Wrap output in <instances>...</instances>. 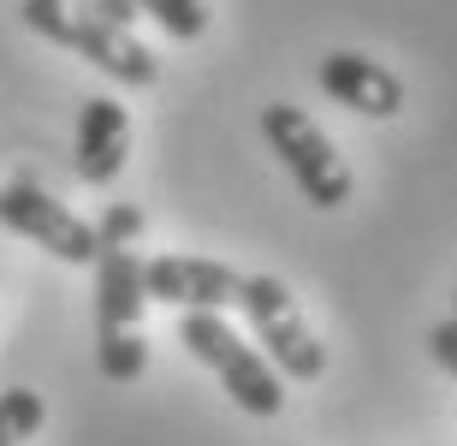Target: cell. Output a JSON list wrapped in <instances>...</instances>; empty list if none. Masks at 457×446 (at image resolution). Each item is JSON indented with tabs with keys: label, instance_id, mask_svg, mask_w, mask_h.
I'll list each match as a JSON object with an SVG mask.
<instances>
[{
	"label": "cell",
	"instance_id": "1",
	"mask_svg": "<svg viewBox=\"0 0 457 446\" xmlns=\"http://www.w3.org/2000/svg\"><path fill=\"white\" fill-rule=\"evenodd\" d=\"M143 262L131 250H102L96 257V369L107 381H137L149 369V340H143Z\"/></svg>",
	"mask_w": 457,
	"mask_h": 446
},
{
	"label": "cell",
	"instance_id": "2",
	"mask_svg": "<svg viewBox=\"0 0 457 446\" xmlns=\"http://www.w3.org/2000/svg\"><path fill=\"white\" fill-rule=\"evenodd\" d=\"M179 345L220 375V387L232 393L237 411H250V417H279L286 411V387H279V375H273V363L262 358L255 345H244V333H237L226 316L190 309L185 322H179Z\"/></svg>",
	"mask_w": 457,
	"mask_h": 446
},
{
	"label": "cell",
	"instance_id": "3",
	"mask_svg": "<svg viewBox=\"0 0 457 446\" xmlns=\"http://www.w3.org/2000/svg\"><path fill=\"white\" fill-rule=\"evenodd\" d=\"M18 13H24V24H30L36 36L84 54L89 66H102L119 84H154V78H161V60H154L131 30H119V24L84 13V6H71V0H18Z\"/></svg>",
	"mask_w": 457,
	"mask_h": 446
},
{
	"label": "cell",
	"instance_id": "4",
	"mask_svg": "<svg viewBox=\"0 0 457 446\" xmlns=\"http://www.w3.org/2000/svg\"><path fill=\"white\" fill-rule=\"evenodd\" d=\"M262 138L273 143V155L286 161V173L297 179V190H303L315 208H345L351 203V167H345L339 143L327 138L303 107L268 102L262 107Z\"/></svg>",
	"mask_w": 457,
	"mask_h": 446
},
{
	"label": "cell",
	"instance_id": "5",
	"mask_svg": "<svg viewBox=\"0 0 457 446\" xmlns=\"http://www.w3.org/2000/svg\"><path fill=\"white\" fill-rule=\"evenodd\" d=\"M237 309L250 316L255 340L268 345L273 358V375H291V381H321L327 369V345L309 333L303 309L291 298V286L279 274H244V292H237Z\"/></svg>",
	"mask_w": 457,
	"mask_h": 446
},
{
	"label": "cell",
	"instance_id": "6",
	"mask_svg": "<svg viewBox=\"0 0 457 446\" xmlns=\"http://www.w3.org/2000/svg\"><path fill=\"white\" fill-rule=\"evenodd\" d=\"M0 226H12L18 239L42 244L48 257L71 262V268H89V262L102 257V244H96V226L78 221L60 197H48V190L36 185V179H6L0 185Z\"/></svg>",
	"mask_w": 457,
	"mask_h": 446
},
{
	"label": "cell",
	"instance_id": "7",
	"mask_svg": "<svg viewBox=\"0 0 457 446\" xmlns=\"http://www.w3.org/2000/svg\"><path fill=\"white\" fill-rule=\"evenodd\" d=\"M244 292V274L226 268L214 257H154L143 262V298L149 304H172V309H208V316H220L226 304H237Z\"/></svg>",
	"mask_w": 457,
	"mask_h": 446
},
{
	"label": "cell",
	"instance_id": "8",
	"mask_svg": "<svg viewBox=\"0 0 457 446\" xmlns=\"http://www.w3.org/2000/svg\"><path fill=\"white\" fill-rule=\"evenodd\" d=\"M315 84L339 107L369 114V120H392V114L404 107V78L392 66H380V60H369V54H351V48L327 54L321 66H315Z\"/></svg>",
	"mask_w": 457,
	"mask_h": 446
},
{
	"label": "cell",
	"instance_id": "9",
	"mask_svg": "<svg viewBox=\"0 0 457 446\" xmlns=\"http://www.w3.org/2000/svg\"><path fill=\"white\" fill-rule=\"evenodd\" d=\"M131 155V114L113 96H89L78 107V179L84 185H113Z\"/></svg>",
	"mask_w": 457,
	"mask_h": 446
},
{
	"label": "cell",
	"instance_id": "10",
	"mask_svg": "<svg viewBox=\"0 0 457 446\" xmlns=\"http://www.w3.org/2000/svg\"><path fill=\"white\" fill-rule=\"evenodd\" d=\"M42 423H48L42 393H30V387H6L0 393V446H24Z\"/></svg>",
	"mask_w": 457,
	"mask_h": 446
},
{
	"label": "cell",
	"instance_id": "11",
	"mask_svg": "<svg viewBox=\"0 0 457 446\" xmlns=\"http://www.w3.org/2000/svg\"><path fill=\"white\" fill-rule=\"evenodd\" d=\"M137 13H149L154 24H161L167 36H179V42H196V36L208 30L203 0H137Z\"/></svg>",
	"mask_w": 457,
	"mask_h": 446
},
{
	"label": "cell",
	"instance_id": "12",
	"mask_svg": "<svg viewBox=\"0 0 457 446\" xmlns=\"http://www.w3.org/2000/svg\"><path fill=\"white\" fill-rule=\"evenodd\" d=\"M143 226H149V215L137 203H107L102 221H96V244H102V250H131V244L143 239Z\"/></svg>",
	"mask_w": 457,
	"mask_h": 446
},
{
	"label": "cell",
	"instance_id": "13",
	"mask_svg": "<svg viewBox=\"0 0 457 446\" xmlns=\"http://www.w3.org/2000/svg\"><path fill=\"white\" fill-rule=\"evenodd\" d=\"M428 351H434V363H440L445 375H457V322L434 327V333H428Z\"/></svg>",
	"mask_w": 457,
	"mask_h": 446
},
{
	"label": "cell",
	"instance_id": "14",
	"mask_svg": "<svg viewBox=\"0 0 457 446\" xmlns=\"http://www.w3.org/2000/svg\"><path fill=\"white\" fill-rule=\"evenodd\" d=\"M71 6L107 18V24H119V30H131V18H137V0H71Z\"/></svg>",
	"mask_w": 457,
	"mask_h": 446
},
{
	"label": "cell",
	"instance_id": "15",
	"mask_svg": "<svg viewBox=\"0 0 457 446\" xmlns=\"http://www.w3.org/2000/svg\"><path fill=\"white\" fill-rule=\"evenodd\" d=\"M452 322H457V316H452Z\"/></svg>",
	"mask_w": 457,
	"mask_h": 446
}]
</instances>
